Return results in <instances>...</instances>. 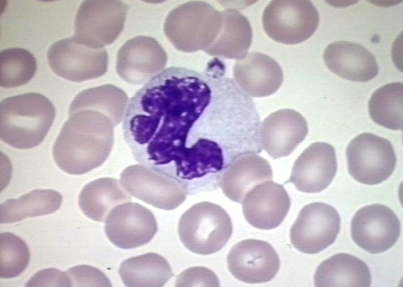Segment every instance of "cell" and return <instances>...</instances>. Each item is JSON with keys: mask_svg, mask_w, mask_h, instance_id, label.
Wrapping results in <instances>:
<instances>
[{"mask_svg": "<svg viewBox=\"0 0 403 287\" xmlns=\"http://www.w3.org/2000/svg\"><path fill=\"white\" fill-rule=\"evenodd\" d=\"M225 72L212 62L202 72L167 68L135 93L125 111L123 137L135 161L186 194L217 189L251 140L250 107Z\"/></svg>", "mask_w": 403, "mask_h": 287, "instance_id": "obj_1", "label": "cell"}, {"mask_svg": "<svg viewBox=\"0 0 403 287\" xmlns=\"http://www.w3.org/2000/svg\"><path fill=\"white\" fill-rule=\"evenodd\" d=\"M68 115L53 145L52 155L64 171L82 175L100 166L108 156L112 144L113 122L92 109Z\"/></svg>", "mask_w": 403, "mask_h": 287, "instance_id": "obj_2", "label": "cell"}, {"mask_svg": "<svg viewBox=\"0 0 403 287\" xmlns=\"http://www.w3.org/2000/svg\"><path fill=\"white\" fill-rule=\"evenodd\" d=\"M55 116L54 105L41 94L6 98L0 104L1 139L14 148H35L46 136Z\"/></svg>", "mask_w": 403, "mask_h": 287, "instance_id": "obj_3", "label": "cell"}, {"mask_svg": "<svg viewBox=\"0 0 403 287\" xmlns=\"http://www.w3.org/2000/svg\"><path fill=\"white\" fill-rule=\"evenodd\" d=\"M223 23L222 11L202 1L185 3L172 9L164 23V33L178 50L205 51L215 41Z\"/></svg>", "mask_w": 403, "mask_h": 287, "instance_id": "obj_4", "label": "cell"}, {"mask_svg": "<svg viewBox=\"0 0 403 287\" xmlns=\"http://www.w3.org/2000/svg\"><path fill=\"white\" fill-rule=\"evenodd\" d=\"M180 239L190 251L208 255L221 249L233 233L231 219L218 205L202 202L181 216L178 224Z\"/></svg>", "mask_w": 403, "mask_h": 287, "instance_id": "obj_5", "label": "cell"}, {"mask_svg": "<svg viewBox=\"0 0 403 287\" xmlns=\"http://www.w3.org/2000/svg\"><path fill=\"white\" fill-rule=\"evenodd\" d=\"M318 12L309 1H272L265 7L262 23L276 42L296 44L310 38L319 24Z\"/></svg>", "mask_w": 403, "mask_h": 287, "instance_id": "obj_6", "label": "cell"}, {"mask_svg": "<svg viewBox=\"0 0 403 287\" xmlns=\"http://www.w3.org/2000/svg\"><path fill=\"white\" fill-rule=\"evenodd\" d=\"M349 173L357 182L376 185L393 173L396 156L391 142L369 132L354 137L346 149Z\"/></svg>", "mask_w": 403, "mask_h": 287, "instance_id": "obj_7", "label": "cell"}, {"mask_svg": "<svg viewBox=\"0 0 403 287\" xmlns=\"http://www.w3.org/2000/svg\"><path fill=\"white\" fill-rule=\"evenodd\" d=\"M127 10L120 1H83L75 16L73 37L89 46L103 48L122 33Z\"/></svg>", "mask_w": 403, "mask_h": 287, "instance_id": "obj_8", "label": "cell"}, {"mask_svg": "<svg viewBox=\"0 0 403 287\" xmlns=\"http://www.w3.org/2000/svg\"><path fill=\"white\" fill-rule=\"evenodd\" d=\"M48 64L57 76L74 82L101 77L107 72V52L87 45L73 36L53 43L47 51Z\"/></svg>", "mask_w": 403, "mask_h": 287, "instance_id": "obj_9", "label": "cell"}, {"mask_svg": "<svg viewBox=\"0 0 403 287\" xmlns=\"http://www.w3.org/2000/svg\"><path fill=\"white\" fill-rule=\"evenodd\" d=\"M340 227V218L332 206L322 202L305 205L290 229L293 246L307 254H315L335 241Z\"/></svg>", "mask_w": 403, "mask_h": 287, "instance_id": "obj_10", "label": "cell"}, {"mask_svg": "<svg viewBox=\"0 0 403 287\" xmlns=\"http://www.w3.org/2000/svg\"><path fill=\"white\" fill-rule=\"evenodd\" d=\"M353 240L360 248L372 253L390 248L400 234V223L395 213L381 204H371L360 209L351 221Z\"/></svg>", "mask_w": 403, "mask_h": 287, "instance_id": "obj_11", "label": "cell"}, {"mask_svg": "<svg viewBox=\"0 0 403 287\" xmlns=\"http://www.w3.org/2000/svg\"><path fill=\"white\" fill-rule=\"evenodd\" d=\"M157 231V223L147 208L135 203L114 207L105 220V232L109 241L119 248L129 249L148 243Z\"/></svg>", "mask_w": 403, "mask_h": 287, "instance_id": "obj_12", "label": "cell"}, {"mask_svg": "<svg viewBox=\"0 0 403 287\" xmlns=\"http://www.w3.org/2000/svg\"><path fill=\"white\" fill-rule=\"evenodd\" d=\"M167 61V54L156 39L137 36L127 40L119 49L116 71L125 81L140 84L160 73Z\"/></svg>", "mask_w": 403, "mask_h": 287, "instance_id": "obj_13", "label": "cell"}, {"mask_svg": "<svg viewBox=\"0 0 403 287\" xmlns=\"http://www.w3.org/2000/svg\"><path fill=\"white\" fill-rule=\"evenodd\" d=\"M229 271L237 279L247 283L271 280L280 267L278 254L266 241L246 239L234 245L227 258Z\"/></svg>", "mask_w": 403, "mask_h": 287, "instance_id": "obj_14", "label": "cell"}, {"mask_svg": "<svg viewBox=\"0 0 403 287\" xmlns=\"http://www.w3.org/2000/svg\"><path fill=\"white\" fill-rule=\"evenodd\" d=\"M334 147L316 142L306 148L295 160L289 181L301 192L318 193L326 188L337 171Z\"/></svg>", "mask_w": 403, "mask_h": 287, "instance_id": "obj_15", "label": "cell"}, {"mask_svg": "<svg viewBox=\"0 0 403 287\" xmlns=\"http://www.w3.org/2000/svg\"><path fill=\"white\" fill-rule=\"evenodd\" d=\"M121 181L132 196L165 210L176 209L186 198V193L176 182L143 166L125 169Z\"/></svg>", "mask_w": 403, "mask_h": 287, "instance_id": "obj_16", "label": "cell"}, {"mask_svg": "<svg viewBox=\"0 0 403 287\" xmlns=\"http://www.w3.org/2000/svg\"><path fill=\"white\" fill-rule=\"evenodd\" d=\"M307 133V123L302 114L283 108L271 113L261 123L260 141L262 149L276 159L289 155Z\"/></svg>", "mask_w": 403, "mask_h": 287, "instance_id": "obj_17", "label": "cell"}, {"mask_svg": "<svg viewBox=\"0 0 403 287\" xmlns=\"http://www.w3.org/2000/svg\"><path fill=\"white\" fill-rule=\"evenodd\" d=\"M242 204L246 220L253 227L268 230L281 224L290 210L291 200L282 185L268 181L251 189Z\"/></svg>", "mask_w": 403, "mask_h": 287, "instance_id": "obj_18", "label": "cell"}, {"mask_svg": "<svg viewBox=\"0 0 403 287\" xmlns=\"http://www.w3.org/2000/svg\"><path fill=\"white\" fill-rule=\"evenodd\" d=\"M236 83L248 96L264 97L272 95L280 87L283 78L278 63L261 52H247L236 60L233 67Z\"/></svg>", "mask_w": 403, "mask_h": 287, "instance_id": "obj_19", "label": "cell"}, {"mask_svg": "<svg viewBox=\"0 0 403 287\" xmlns=\"http://www.w3.org/2000/svg\"><path fill=\"white\" fill-rule=\"evenodd\" d=\"M323 59L331 71L350 81L367 82L379 72L376 57L358 43L344 41L331 43L325 48Z\"/></svg>", "mask_w": 403, "mask_h": 287, "instance_id": "obj_20", "label": "cell"}, {"mask_svg": "<svg viewBox=\"0 0 403 287\" xmlns=\"http://www.w3.org/2000/svg\"><path fill=\"white\" fill-rule=\"evenodd\" d=\"M272 179V169L268 161L256 154H247L236 159L226 168L222 176L220 187L227 198L242 204L251 189Z\"/></svg>", "mask_w": 403, "mask_h": 287, "instance_id": "obj_21", "label": "cell"}, {"mask_svg": "<svg viewBox=\"0 0 403 287\" xmlns=\"http://www.w3.org/2000/svg\"><path fill=\"white\" fill-rule=\"evenodd\" d=\"M315 286H370L368 266L348 253H337L322 262L314 275Z\"/></svg>", "mask_w": 403, "mask_h": 287, "instance_id": "obj_22", "label": "cell"}, {"mask_svg": "<svg viewBox=\"0 0 403 287\" xmlns=\"http://www.w3.org/2000/svg\"><path fill=\"white\" fill-rule=\"evenodd\" d=\"M223 23L213 44L204 52L209 55L228 59L243 58L252 40V30L249 20L234 9L222 11Z\"/></svg>", "mask_w": 403, "mask_h": 287, "instance_id": "obj_23", "label": "cell"}, {"mask_svg": "<svg viewBox=\"0 0 403 287\" xmlns=\"http://www.w3.org/2000/svg\"><path fill=\"white\" fill-rule=\"evenodd\" d=\"M131 200L118 180L103 178L83 187L78 197V205L88 217L95 221L105 222L114 207Z\"/></svg>", "mask_w": 403, "mask_h": 287, "instance_id": "obj_24", "label": "cell"}, {"mask_svg": "<svg viewBox=\"0 0 403 287\" xmlns=\"http://www.w3.org/2000/svg\"><path fill=\"white\" fill-rule=\"evenodd\" d=\"M119 273L127 286H163L174 275L167 260L152 252L126 260Z\"/></svg>", "mask_w": 403, "mask_h": 287, "instance_id": "obj_25", "label": "cell"}, {"mask_svg": "<svg viewBox=\"0 0 403 287\" xmlns=\"http://www.w3.org/2000/svg\"><path fill=\"white\" fill-rule=\"evenodd\" d=\"M62 195L52 189H35L15 199H9L0 206L1 223H11L27 217L51 214L60 207Z\"/></svg>", "mask_w": 403, "mask_h": 287, "instance_id": "obj_26", "label": "cell"}, {"mask_svg": "<svg viewBox=\"0 0 403 287\" xmlns=\"http://www.w3.org/2000/svg\"><path fill=\"white\" fill-rule=\"evenodd\" d=\"M127 97L121 89L110 84L84 90L73 99L68 114L81 109H92L109 117L117 123L123 114Z\"/></svg>", "mask_w": 403, "mask_h": 287, "instance_id": "obj_27", "label": "cell"}, {"mask_svg": "<svg viewBox=\"0 0 403 287\" xmlns=\"http://www.w3.org/2000/svg\"><path fill=\"white\" fill-rule=\"evenodd\" d=\"M403 85L395 82L385 84L371 95L368 101L370 117L376 124L387 129L402 130Z\"/></svg>", "mask_w": 403, "mask_h": 287, "instance_id": "obj_28", "label": "cell"}, {"mask_svg": "<svg viewBox=\"0 0 403 287\" xmlns=\"http://www.w3.org/2000/svg\"><path fill=\"white\" fill-rule=\"evenodd\" d=\"M37 61L26 49L10 47L0 54V84L4 88L18 87L27 83L34 76Z\"/></svg>", "mask_w": 403, "mask_h": 287, "instance_id": "obj_29", "label": "cell"}, {"mask_svg": "<svg viewBox=\"0 0 403 287\" xmlns=\"http://www.w3.org/2000/svg\"><path fill=\"white\" fill-rule=\"evenodd\" d=\"M30 253L26 243L10 233L0 234V276L11 278L21 274L29 263Z\"/></svg>", "mask_w": 403, "mask_h": 287, "instance_id": "obj_30", "label": "cell"}, {"mask_svg": "<svg viewBox=\"0 0 403 287\" xmlns=\"http://www.w3.org/2000/svg\"><path fill=\"white\" fill-rule=\"evenodd\" d=\"M71 286H111L106 276L99 269L88 265H78L65 271Z\"/></svg>", "mask_w": 403, "mask_h": 287, "instance_id": "obj_31", "label": "cell"}, {"mask_svg": "<svg viewBox=\"0 0 403 287\" xmlns=\"http://www.w3.org/2000/svg\"><path fill=\"white\" fill-rule=\"evenodd\" d=\"M176 286H219L217 277L211 270L202 267L187 269L178 276Z\"/></svg>", "mask_w": 403, "mask_h": 287, "instance_id": "obj_32", "label": "cell"}, {"mask_svg": "<svg viewBox=\"0 0 403 287\" xmlns=\"http://www.w3.org/2000/svg\"><path fill=\"white\" fill-rule=\"evenodd\" d=\"M26 286H71L66 272L54 268L41 270L27 281Z\"/></svg>", "mask_w": 403, "mask_h": 287, "instance_id": "obj_33", "label": "cell"}]
</instances>
